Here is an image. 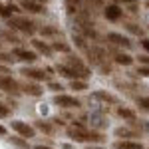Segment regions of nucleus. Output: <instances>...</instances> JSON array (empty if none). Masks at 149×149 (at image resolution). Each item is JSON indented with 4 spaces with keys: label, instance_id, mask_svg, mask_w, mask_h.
<instances>
[{
    "label": "nucleus",
    "instance_id": "a878e982",
    "mask_svg": "<svg viewBox=\"0 0 149 149\" xmlns=\"http://www.w3.org/2000/svg\"><path fill=\"white\" fill-rule=\"evenodd\" d=\"M70 88L76 90V92H86L88 90V84H86V80H72L70 81Z\"/></svg>",
    "mask_w": 149,
    "mask_h": 149
},
{
    "label": "nucleus",
    "instance_id": "6ab92c4d",
    "mask_svg": "<svg viewBox=\"0 0 149 149\" xmlns=\"http://www.w3.org/2000/svg\"><path fill=\"white\" fill-rule=\"evenodd\" d=\"M113 62L119 64V66H131L133 58L129 56V54H125V52H121V50H117V52H113Z\"/></svg>",
    "mask_w": 149,
    "mask_h": 149
},
{
    "label": "nucleus",
    "instance_id": "aec40b11",
    "mask_svg": "<svg viewBox=\"0 0 149 149\" xmlns=\"http://www.w3.org/2000/svg\"><path fill=\"white\" fill-rule=\"evenodd\" d=\"M113 147L115 149H143V143H141V141H129V139H123V141H115Z\"/></svg>",
    "mask_w": 149,
    "mask_h": 149
},
{
    "label": "nucleus",
    "instance_id": "6e6552de",
    "mask_svg": "<svg viewBox=\"0 0 149 149\" xmlns=\"http://www.w3.org/2000/svg\"><path fill=\"white\" fill-rule=\"evenodd\" d=\"M105 40L111 44V46H117V48H125V50H129V48L133 46V42L127 38V36L119 34V32H109V34L105 36Z\"/></svg>",
    "mask_w": 149,
    "mask_h": 149
},
{
    "label": "nucleus",
    "instance_id": "7c9ffc66",
    "mask_svg": "<svg viewBox=\"0 0 149 149\" xmlns=\"http://www.w3.org/2000/svg\"><path fill=\"white\" fill-rule=\"evenodd\" d=\"M10 105H6V103H2L0 102V117H8V115H10Z\"/></svg>",
    "mask_w": 149,
    "mask_h": 149
},
{
    "label": "nucleus",
    "instance_id": "39448f33",
    "mask_svg": "<svg viewBox=\"0 0 149 149\" xmlns=\"http://www.w3.org/2000/svg\"><path fill=\"white\" fill-rule=\"evenodd\" d=\"M64 64H68L70 68H74V70H78L80 74H84V76H86V80L90 78V68L84 64V60H81L80 56H76V54H66Z\"/></svg>",
    "mask_w": 149,
    "mask_h": 149
},
{
    "label": "nucleus",
    "instance_id": "bb28decb",
    "mask_svg": "<svg viewBox=\"0 0 149 149\" xmlns=\"http://www.w3.org/2000/svg\"><path fill=\"white\" fill-rule=\"evenodd\" d=\"M125 28L131 32V34H135V36H143V28L139 26V24H133V22H127L125 24Z\"/></svg>",
    "mask_w": 149,
    "mask_h": 149
},
{
    "label": "nucleus",
    "instance_id": "dca6fc26",
    "mask_svg": "<svg viewBox=\"0 0 149 149\" xmlns=\"http://www.w3.org/2000/svg\"><path fill=\"white\" fill-rule=\"evenodd\" d=\"M0 38L2 40H6V42H10V44H14V46H18L20 44V36L16 34V30L14 28H0Z\"/></svg>",
    "mask_w": 149,
    "mask_h": 149
},
{
    "label": "nucleus",
    "instance_id": "2eb2a0df",
    "mask_svg": "<svg viewBox=\"0 0 149 149\" xmlns=\"http://www.w3.org/2000/svg\"><path fill=\"white\" fill-rule=\"evenodd\" d=\"M20 12H22V8L16 6V4H12V2H8V4H0V18H4V20H8V18L14 16V14H20Z\"/></svg>",
    "mask_w": 149,
    "mask_h": 149
},
{
    "label": "nucleus",
    "instance_id": "c9c22d12",
    "mask_svg": "<svg viewBox=\"0 0 149 149\" xmlns=\"http://www.w3.org/2000/svg\"><path fill=\"white\" fill-rule=\"evenodd\" d=\"M115 4H131V2H137V0H111Z\"/></svg>",
    "mask_w": 149,
    "mask_h": 149
},
{
    "label": "nucleus",
    "instance_id": "393cba45",
    "mask_svg": "<svg viewBox=\"0 0 149 149\" xmlns=\"http://www.w3.org/2000/svg\"><path fill=\"white\" fill-rule=\"evenodd\" d=\"M52 48H54V52L70 54V44H66V42H60V40H54V42H52Z\"/></svg>",
    "mask_w": 149,
    "mask_h": 149
},
{
    "label": "nucleus",
    "instance_id": "1a4fd4ad",
    "mask_svg": "<svg viewBox=\"0 0 149 149\" xmlns=\"http://www.w3.org/2000/svg\"><path fill=\"white\" fill-rule=\"evenodd\" d=\"M103 16L109 20V22H119L121 18H123V8L119 6V4H107V6H103Z\"/></svg>",
    "mask_w": 149,
    "mask_h": 149
},
{
    "label": "nucleus",
    "instance_id": "f03ea898",
    "mask_svg": "<svg viewBox=\"0 0 149 149\" xmlns=\"http://www.w3.org/2000/svg\"><path fill=\"white\" fill-rule=\"evenodd\" d=\"M10 28H14L16 32H20L24 36H34L38 32V26L32 18H28V16H22V14H14L12 18L6 20Z\"/></svg>",
    "mask_w": 149,
    "mask_h": 149
},
{
    "label": "nucleus",
    "instance_id": "ddd939ff",
    "mask_svg": "<svg viewBox=\"0 0 149 149\" xmlns=\"http://www.w3.org/2000/svg\"><path fill=\"white\" fill-rule=\"evenodd\" d=\"M20 88H22V93L34 95V97H38V95H42V93H44V88H42L38 81H32V80L22 81V84H20Z\"/></svg>",
    "mask_w": 149,
    "mask_h": 149
},
{
    "label": "nucleus",
    "instance_id": "9d476101",
    "mask_svg": "<svg viewBox=\"0 0 149 149\" xmlns=\"http://www.w3.org/2000/svg\"><path fill=\"white\" fill-rule=\"evenodd\" d=\"M56 72L60 74V76L68 78V80H86V76H84V74H80L78 70H74V68H70L68 64H64V62L56 66Z\"/></svg>",
    "mask_w": 149,
    "mask_h": 149
},
{
    "label": "nucleus",
    "instance_id": "2f4dec72",
    "mask_svg": "<svg viewBox=\"0 0 149 149\" xmlns=\"http://www.w3.org/2000/svg\"><path fill=\"white\" fill-rule=\"evenodd\" d=\"M137 105L141 107V109L149 111V97H139V100H137Z\"/></svg>",
    "mask_w": 149,
    "mask_h": 149
},
{
    "label": "nucleus",
    "instance_id": "cd10ccee",
    "mask_svg": "<svg viewBox=\"0 0 149 149\" xmlns=\"http://www.w3.org/2000/svg\"><path fill=\"white\" fill-rule=\"evenodd\" d=\"M93 95H95L97 100H103V102H109V103H115V102H117L113 95H111V93H107V92H95Z\"/></svg>",
    "mask_w": 149,
    "mask_h": 149
},
{
    "label": "nucleus",
    "instance_id": "a19ab883",
    "mask_svg": "<svg viewBox=\"0 0 149 149\" xmlns=\"http://www.w3.org/2000/svg\"><path fill=\"white\" fill-rule=\"evenodd\" d=\"M90 149H100V147H90Z\"/></svg>",
    "mask_w": 149,
    "mask_h": 149
},
{
    "label": "nucleus",
    "instance_id": "412c9836",
    "mask_svg": "<svg viewBox=\"0 0 149 149\" xmlns=\"http://www.w3.org/2000/svg\"><path fill=\"white\" fill-rule=\"evenodd\" d=\"M6 141L10 143L12 147H16V149H30V145H28V139L22 137V135H16V137H6Z\"/></svg>",
    "mask_w": 149,
    "mask_h": 149
},
{
    "label": "nucleus",
    "instance_id": "a211bd4d",
    "mask_svg": "<svg viewBox=\"0 0 149 149\" xmlns=\"http://www.w3.org/2000/svg\"><path fill=\"white\" fill-rule=\"evenodd\" d=\"M38 32L44 36V38H62V30L58 26H54V24H48V26L38 28Z\"/></svg>",
    "mask_w": 149,
    "mask_h": 149
},
{
    "label": "nucleus",
    "instance_id": "c85d7f7f",
    "mask_svg": "<svg viewBox=\"0 0 149 149\" xmlns=\"http://www.w3.org/2000/svg\"><path fill=\"white\" fill-rule=\"evenodd\" d=\"M14 62H16V56H14V54L0 52V64H14Z\"/></svg>",
    "mask_w": 149,
    "mask_h": 149
},
{
    "label": "nucleus",
    "instance_id": "4c0bfd02",
    "mask_svg": "<svg viewBox=\"0 0 149 149\" xmlns=\"http://www.w3.org/2000/svg\"><path fill=\"white\" fill-rule=\"evenodd\" d=\"M34 149H52V147H46V145H36Z\"/></svg>",
    "mask_w": 149,
    "mask_h": 149
},
{
    "label": "nucleus",
    "instance_id": "4468645a",
    "mask_svg": "<svg viewBox=\"0 0 149 149\" xmlns=\"http://www.w3.org/2000/svg\"><path fill=\"white\" fill-rule=\"evenodd\" d=\"M30 42H32V48H34L36 52L44 54L46 58H50L52 54H54V48H52V44H48V42H44V40H40V38H32Z\"/></svg>",
    "mask_w": 149,
    "mask_h": 149
},
{
    "label": "nucleus",
    "instance_id": "4be33fe9",
    "mask_svg": "<svg viewBox=\"0 0 149 149\" xmlns=\"http://www.w3.org/2000/svg\"><path fill=\"white\" fill-rule=\"evenodd\" d=\"M115 135L117 137H139L137 131H133V129H129V127H119V129H115Z\"/></svg>",
    "mask_w": 149,
    "mask_h": 149
},
{
    "label": "nucleus",
    "instance_id": "7ed1b4c3",
    "mask_svg": "<svg viewBox=\"0 0 149 149\" xmlns=\"http://www.w3.org/2000/svg\"><path fill=\"white\" fill-rule=\"evenodd\" d=\"M0 90L8 95H16V97L22 93L20 81H16L12 76H6V74H0Z\"/></svg>",
    "mask_w": 149,
    "mask_h": 149
},
{
    "label": "nucleus",
    "instance_id": "b1692460",
    "mask_svg": "<svg viewBox=\"0 0 149 149\" xmlns=\"http://www.w3.org/2000/svg\"><path fill=\"white\" fill-rule=\"evenodd\" d=\"M36 127L40 129V131H44V133H48V135H54V125L50 123V121H36Z\"/></svg>",
    "mask_w": 149,
    "mask_h": 149
},
{
    "label": "nucleus",
    "instance_id": "f8f14e48",
    "mask_svg": "<svg viewBox=\"0 0 149 149\" xmlns=\"http://www.w3.org/2000/svg\"><path fill=\"white\" fill-rule=\"evenodd\" d=\"M12 54L16 56V60H22V62H28V64H32V62L38 60V54H36L34 50H26V48H20V46L14 48Z\"/></svg>",
    "mask_w": 149,
    "mask_h": 149
},
{
    "label": "nucleus",
    "instance_id": "5701e85b",
    "mask_svg": "<svg viewBox=\"0 0 149 149\" xmlns=\"http://www.w3.org/2000/svg\"><path fill=\"white\" fill-rule=\"evenodd\" d=\"M117 115L123 117V119H129V121H135V119H137L135 111H133V109H127V107H119V109H117Z\"/></svg>",
    "mask_w": 149,
    "mask_h": 149
},
{
    "label": "nucleus",
    "instance_id": "c756f323",
    "mask_svg": "<svg viewBox=\"0 0 149 149\" xmlns=\"http://www.w3.org/2000/svg\"><path fill=\"white\" fill-rule=\"evenodd\" d=\"M48 90H52L54 93H62V90H64V86L62 84H58V81H48Z\"/></svg>",
    "mask_w": 149,
    "mask_h": 149
},
{
    "label": "nucleus",
    "instance_id": "58836bf2",
    "mask_svg": "<svg viewBox=\"0 0 149 149\" xmlns=\"http://www.w3.org/2000/svg\"><path fill=\"white\" fill-rule=\"evenodd\" d=\"M38 2H42V4H48V0H38Z\"/></svg>",
    "mask_w": 149,
    "mask_h": 149
},
{
    "label": "nucleus",
    "instance_id": "0eeeda50",
    "mask_svg": "<svg viewBox=\"0 0 149 149\" xmlns=\"http://www.w3.org/2000/svg\"><path fill=\"white\" fill-rule=\"evenodd\" d=\"M54 103L60 105V107H66V109H72V107H80L81 102L74 95H66V93H56L54 95Z\"/></svg>",
    "mask_w": 149,
    "mask_h": 149
},
{
    "label": "nucleus",
    "instance_id": "473e14b6",
    "mask_svg": "<svg viewBox=\"0 0 149 149\" xmlns=\"http://www.w3.org/2000/svg\"><path fill=\"white\" fill-rule=\"evenodd\" d=\"M137 74H139V76H143V78H149V66H139Z\"/></svg>",
    "mask_w": 149,
    "mask_h": 149
},
{
    "label": "nucleus",
    "instance_id": "e433bc0d",
    "mask_svg": "<svg viewBox=\"0 0 149 149\" xmlns=\"http://www.w3.org/2000/svg\"><path fill=\"white\" fill-rule=\"evenodd\" d=\"M88 2H92V6H102L103 0H88Z\"/></svg>",
    "mask_w": 149,
    "mask_h": 149
},
{
    "label": "nucleus",
    "instance_id": "423d86ee",
    "mask_svg": "<svg viewBox=\"0 0 149 149\" xmlns=\"http://www.w3.org/2000/svg\"><path fill=\"white\" fill-rule=\"evenodd\" d=\"M10 127L18 133V135H22V137L26 139H32L36 137V127L28 125V123H24V121H18V119H14V121H10Z\"/></svg>",
    "mask_w": 149,
    "mask_h": 149
},
{
    "label": "nucleus",
    "instance_id": "9b49d317",
    "mask_svg": "<svg viewBox=\"0 0 149 149\" xmlns=\"http://www.w3.org/2000/svg\"><path fill=\"white\" fill-rule=\"evenodd\" d=\"M20 8L30 14H46V4L38 0H20Z\"/></svg>",
    "mask_w": 149,
    "mask_h": 149
},
{
    "label": "nucleus",
    "instance_id": "f3484780",
    "mask_svg": "<svg viewBox=\"0 0 149 149\" xmlns=\"http://www.w3.org/2000/svg\"><path fill=\"white\" fill-rule=\"evenodd\" d=\"M64 4H66L68 14H72V16H76L78 12H81L86 8V2L84 0H64Z\"/></svg>",
    "mask_w": 149,
    "mask_h": 149
},
{
    "label": "nucleus",
    "instance_id": "f704fd0d",
    "mask_svg": "<svg viewBox=\"0 0 149 149\" xmlns=\"http://www.w3.org/2000/svg\"><path fill=\"white\" fill-rule=\"evenodd\" d=\"M141 46H143V50L149 54V38H143V40H141Z\"/></svg>",
    "mask_w": 149,
    "mask_h": 149
},
{
    "label": "nucleus",
    "instance_id": "20e7f679",
    "mask_svg": "<svg viewBox=\"0 0 149 149\" xmlns=\"http://www.w3.org/2000/svg\"><path fill=\"white\" fill-rule=\"evenodd\" d=\"M20 74L26 80H32V81H50L52 80V76L48 74L46 70H38V68H22Z\"/></svg>",
    "mask_w": 149,
    "mask_h": 149
},
{
    "label": "nucleus",
    "instance_id": "f257e3e1",
    "mask_svg": "<svg viewBox=\"0 0 149 149\" xmlns=\"http://www.w3.org/2000/svg\"><path fill=\"white\" fill-rule=\"evenodd\" d=\"M66 133H68V137H72L74 141H80V143H103L105 141V137H103L102 133L90 131V129H86L81 123L66 127Z\"/></svg>",
    "mask_w": 149,
    "mask_h": 149
},
{
    "label": "nucleus",
    "instance_id": "72a5a7b5",
    "mask_svg": "<svg viewBox=\"0 0 149 149\" xmlns=\"http://www.w3.org/2000/svg\"><path fill=\"white\" fill-rule=\"evenodd\" d=\"M137 60L141 62V64H143V66H149V56H147V54H141Z\"/></svg>",
    "mask_w": 149,
    "mask_h": 149
},
{
    "label": "nucleus",
    "instance_id": "ea45409f",
    "mask_svg": "<svg viewBox=\"0 0 149 149\" xmlns=\"http://www.w3.org/2000/svg\"><path fill=\"white\" fill-rule=\"evenodd\" d=\"M145 6H147V8H149V0H147V2H145Z\"/></svg>",
    "mask_w": 149,
    "mask_h": 149
}]
</instances>
